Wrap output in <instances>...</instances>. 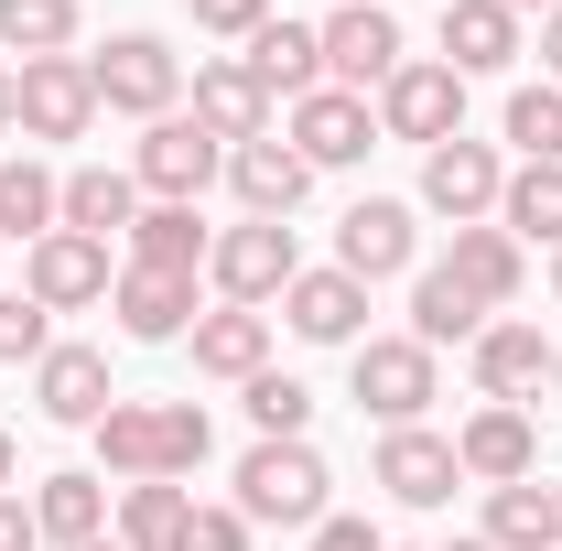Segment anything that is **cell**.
Masks as SVG:
<instances>
[{"label": "cell", "instance_id": "obj_1", "mask_svg": "<svg viewBox=\"0 0 562 551\" xmlns=\"http://www.w3.org/2000/svg\"><path fill=\"white\" fill-rule=\"evenodd\" d=\"M206 401H109V421H98V465L120 486L140 476H195L206 465Z\"/></svg>", "mask_w": 562, "mask_h": 551}, {"label": "cell", "instance_id": "obj_2", "mask_svg": "<svg viewBox=\"0 0 562 551\" xmlns=\"http://www.w3.org/2000/svg\"><path fill=\"white\" fill-rule=\"evenodd\" d=\"M325 454L314 443H249L238 454V519L249 530H314L325 519Z\"/></svg>", "mask_w": 562, "mask_h": 551}, {"label": "cell", "instance_id": "obj_3", "mask_svg": "<svg viewBox=\"0 0 562 551\" xmlns=\"http://www.w3.org/2000/svg\"><path fill=\"white\" fill-rule=\"evenodd\" d=\"M216 173H227V140L195 120V109H173V120H140V151H131V184L151 206H195Z\"/></svg>", "mask_w": 562, "mask_h": 551}, {"label": "cell", "instance_id": "obj_4", "mask_svg": "<svg viewBox=\"0 0 562 551\" xmlns=\"http://www.w3.org/2000/svg\"><path fill=\"white\" fill-rule=\"evenodd\" d=\"M87 87H98V109H120V120H173L184 55H173L162 33H109V44L87 55Z\"/></svg>", "mask_w": 562, "mask_h": 551}, {"label": "cell", "instance_id": "obj_5", "mask_svg": "<svg viewBox=\"0 0 562 551\" xmlns=\"http://www.w3.org/2000/svg\"><path fill=\"white\" fill-rule=\"evenodd\" d=\"M206 281L227 292V303H249V314H260V303H281V292L303 281V238H292L281 216H238V227L206 249Z\"/></svg>", "mask_w": 562, "mask_h": 551}, {"label": "cell", "instance_id": "obj_6", "mask_svg": "<svg viewBox=\"0 0 562 551\" xmlns=\"http://www.w3.org/2000/svg\"><path fill=\"white\" fill-rule=\"evenodd\" d=\"M11 131H22V140H87V131H98V87H87V55L11 66Z\"/></svg>", "mask_w": 562, "mask_h": 551}, {"label": "cell", "instance_id": "obj_7", "mask_svg": "<svg viewBox=\"0 0 562 551\" xmlns=\"http://www.w3.org/2000/svg\"><path fill=\"white\" fill-rule=\"evenodd\" d=\"M465 131V76L443 66V55H412V66L379 87V140H454Z\"/></svg>", "mask_w": 562, "mask_h": 551}, {"label": "cell", "instance_id": "obj_8", "mask_svg": "<svg viewBox=\"0 0 562 551\" xmlns=\"http://www.w3.org/2000/svg\"><path fill=\"white\" fill-rule=\"evenodd\" d=\"M347 357H357V368H347L357 412H379L390 432L432 412V346H422V336H368V346H347Z\"/></svg>", "mask_w": 562, "mask_h": 551}, {"label": "cell", "instance_id": "obj_9", "mask_svg": "<svg viewBox=\"0 0 562 551\" xmlns=\"http://www.w3.org/2000/svg\"><path fill=\"white\" fill-rule=\"evenodd\" d=\"M497 195H508V162H497L487 140H432V151H422V206L432 216H454V227H487L497 216Z\"/></svg>", "mask_w": 562, "mask_h": 551}, {"label": "cell", "instance_id": "obj_10", "mask_svg": "<svg viewBox=\"0 0 562 551\" xmlns=\"http://www.w3.org/2000/svg\"><path fill=\"white\" fill-rule=\"evenodd\" d=\"M401 66H412V44H401V22H390L379 0H347V11L325 22V87L368 98V87H390Z\"/></svg>", "mask_w": 562, "mask_h": 551}, {"label": "cell", "instance_id": "obj_11", "mask_svg": "<svg viewBox=\"0 0 562 551\" xmlns=\"http://www.w3.org/2000/svg\"><path fill=\"white\" fill-rule=\"evenodd\" d=\"M109 238H76V227H55V238H33L22 249V292L44 303V314H87V303H109Z\"/></svg>", "mask_w": 562, "mask_h": 551}, {"label": "cell", "instance_id": "obj_12", "mask_svg": "<svg viewBox=\"0 0 562 551\" xmlns=\"http://www.w3.org/2000/svg\"><path fill=\"white\" fill-rule=\"evenodd\" d=\"M454 465H465L476 486L541 476V421L519 412V401H476V412H465V432H454Z\"/></svg>", "mask_w": 562, "mask_h": 551}, {"label": "cell", "instance_id": "obj_13", "mask_svg": "<svg viewBox=\"0 0 562 551\" xmlns=\"http://www.w3.org/2000/svg\"><path fill=\"white\" fill-rule=\"evenodd\" d=\"M292 151L314 162V173H347L379 151V109L347 98V87H314V98H292Z\"/></svg>", "mask_w": 562, "mask_h": 551}, {"label": "cell", "instance_id": "obj_14", "mask_svg": "<svg viewBox=\"0 0 562 551\" xmlns=\"http://www.w3.org/2000/svg\"><path fill=\"white\" fill-rule=\"evenodd\" d=\"M412 249H422V227L401 195H357L347 216H336V271L347 281H390V271H412Z\"/></svg>", "mask_w": 562, "mask_h": 551}, {"label": "cell", "instance_id": "obj_15", "mask_svg": "<svg viewBox=\"0 0 562 551\" xmlns=\"http://www.w3.org/2000/svg\"><path fill=\"white\" fill-rule=\"evenodd\" d=\"M109 314L131 346H184L195 336V271H120L109 281Z\"/></svg>", "mask_w": 562, "mask_h": 551}, {"label": "cell", "instance_id": "obj_16", "mask_svg": "<svg viewBox=\"0 0 562 551\" xmlns=\"http://www.w3.org/2000/svg\"><path fill=\"white\" fill-rule=\"evenodd\" d=\"M33 401L44 421H66V432H98L109 421V346H44V368H33Z\"/></svg>", "mask_w": 562, "mask_h": 551}, {"label": "cell", "instance_id": "obj_17", "mask_svg": "<svg viewBox=\"0 0 562 551\" xmlns=\"http://www.w3.org/2000/svg\"><path fill=\"white\" fill-rule=\"evenodd\" d=\"M368 476L390 486L401 508H443V497L465 486V465H454V443H443V432L401 421V432H379V465H368Z\"/></svg>", "mask_w": 562, "mask_h": 551}, {"label": "cell", "instance_id": "obj_18", "mask_svg": "<svg viewBox=\"0 0 562 551\" xmlns=\"http://www.w3.org/2000/svg\"><path fill=\"white\" fill-rule=\"evenodd\" d=\"M281 325L303 346H368V281L347 271H303L292 292H281Z\"/></svg>", "mask_w": 562, "mask_h": 551}, {"label": "cell", "instance_id": "obj_19", "mask_svg": "<svg viewBox=\"0 0 562 551\" xmlns=\"http://www.w3.org/2000/svg\"><path fill=\"white\" fill-rule=\"evenodd\" d=\"M195 120H206L227 151H238V140H271V87L238 66V55H206V66H195Z\"/></svg>", "mask_w": 562, "mask_h": 551}, {"label": "cell", "instance_id": "obj_20", "mask_svg": "<svg viewBox=\"0 0 562 551\" xmlns=\"http://www.w3.org/2000/svg\"><path fill=\"white\" fill-rule=\"evenodd\" d=\"M227 184H238L249 216H281V227H292V206L314 195V162H303L292 140H238V151H227Z\"/></svg>", "mask_w": 562, "mask_h": 551}, {"label": "cell", "instance_id": "obj_21", "mask_svg": "<svg viewBox=\"0 0 562 551\" xmlns=\"http://www.w3.org/2000/svg\"><path fill=\"white\" fill-rule=\"evenodd\" d=\"M195 379H238V390H249V379H260V368H271V314H249V303H216V314H195Z\"/></svg>", "mask_w": 562, "mask_h": 551}, {"label": "cell", "instance_id": "obj_22", "mask_svg": "<svg viewBox=\"0 0 562 551\" xmlns=\"http://www.w3.org/2000/svg\"><path fill=\"white\" fill-rule=\"evenodd\" d=\"M443 66L454 76L519 66V11H508V0H443Z\"/></svg>", "mask_w": 562, "mask_h": 551}, {"label": "cell", "instance_id": "obj_23", "mask_svg": "<svg viewBox=\"0 0 562 551\" xmlns=\"http://www.w3.org/2000/svg\"><path fill=\"white\" fill-rule=\"evenodd\" d=\"M465 357H476V401H530V390L552 379V346H541V325H487Z\"/></svg>", "mask_w": 562, "mask_h": 551}, {"label": "cell", "instance_id": "obj_24", "mask_svg": "<svg viewBox=\"0 0 562 551\" xmlns=\"http://www.w3.org/2000/svg\"><path fill=\"white\" fill-rule=\"evenodd\" d=\"M238 66L260 76L271 98H314V87H325V33H314V22H260Z\"/></svg>", "mask_w": 562, "mask_h": 551}, {"label": "cell", "instance_id": "obj_25", "mask_svg": "<svg viewBox=\"0 0 562 551\" xmlns=\"http://www.w3.org/2000/svg\"><path fill=\"white\" fill-rule=\"evenodd\" d=\"M55 227H76V238H131V227H140V184L120 173V162H76Z\"/></svg>", "mask_w": 562, "mask_h": 551}, {"label": "cell", "instance_id": "obj_26", "mask_svg": "<svg viewBox=\"0 0 562 551\" xmlns=\"http://www.w3.org/2000/svg\"><path fill=\"white\" fill-rule=\"evenodd\" d=\"M443 271H454V281H465V292L497 314V303H519V281H530V249H519V238L487 216V227H454V260H443Z\"/></svg>", "mask_w": 562, "mask_h": 551}, {"label": "cell", "instance_id": "obj_27", "mask_svg": "<svg viewBox=\"0 0 562 551\" xmlns=\"http://www.w3.org/2000/svg\"><path fill=\"white\" fill-rule=\"evenodd\" d=\"M33 530H44V541L55 551H87V541H109V476H44L33 486Z\"/></svg>", "mask_w": 562, "mask_h": 551}, {"label": "cell", "instance_id": "obj_28", "mask_svg": "<svg viewBox=\"0 0 562 551\" xmlns=\"http://www.w3.org/2000/svg\"><path fill=\"white\" fill-rule=\"evenodd\" d=\"M487 325H497V314H487V303H476V292H465L454 271H443V260L412 281V336L432 346V357H443V346H476Z\"/></svg>", "mask_w": 562, "mask_h": 551}, {"label": "cell", "instance_id": "obj_29", "mask_svg": "<svg viewBox=\"0 0 562 551\" xmlns=\"http://www.w3.org/2000/svg\"><path fill=\"white\" fill-rule=\"evenodd\" d=\"M487 541L497 551H562V486H541V476L487 486Z\"/></svg>", "mask_w": 562, "mask_h": 551}, {"label": "cell", "instance_id": "obj_30", "mask_svg": "<svg viewBox=\"0 0 562 551\" xmlns=\"http://www.w3.org/2000/svg\"><path fill=\"white\" fill-rule=\"evenodd\" d=\"M55 216H66V173H44L33 151L22 162H0V238H55Z\"/></svg>", "mask_w": 562, "mask_h": 551}, {"label": "cell", "instance_id": "obj_31", "mask_svg": "<svg viewBox=\"0 0 562 551\" xmlns=\"http://www.w3.org/2000/svg\"><path fill=\"white\" fill-rule=\"evenodd\" d=\"M497 227H508L519 249H541V238L562 249V162H519L508 195H497Z\"/></svg>", "mask_w": 562, "mask_h": 551}, {"label": "cell", "instance_id": "obj_32", "mask_svg": "<svg viewBox=\"0 0 562 551\" xmlns=\"http://www.w3.org/2000/svg\"><path fill=\"white\" fill-rule=\"evenodd\" d=\"M184 476H140V486H120V551H173L184 541Z\"/></svg>", "mask_w": 562, "mask_h": 551}, {"label": "cell", "instance_id": "obj_33", "mask_svg": "<svg viewBox=\"0 0 562 551\" xmlns=\"http://www.w3.org/2000/svg\"><path fill=\"white\" fill-rule=\"evenodd\" d=\"M206 227H195V206H140L131 227V271H206Z\"/></svg>", "mask_w": 562, "mask_h": 551}, {"label": "cell", "instance_id": "obj_34", "mask_svg": "<svg viewBox=\"0 0 562 551\" xmlns=\"http://www.w3.org/2000/svg\"><path fill=\"white\" fill-rule=\"evenodd\" d=\"M0 44H11L22 66L76 55V0H0Z\"/></svg>", "mask_w": 562, "mask_h": 551}, {"label": "cell", "instance_id": "obj_35", "mask_svg": "<svg viewBox=\"0 0 562 551\" xmlns=\"http://www.w3.org/2000/svg\"><path fill=\"white\" fill-rule=\"evenodd\" d=\"M249 421H260V443H303L314 390H303V379H281V368H260V379H249Z\"/></svg>", "mask_w": 562, "mask_h": 551}, {"label": "cell", "instance_id": "obj_36", "mask_svg": "<svg viewBox=\"0 0 562 551\" xmlns=\"http://www.w3.org/2000/svg\"><path fill=\"white\" fill-rule=\"evenodd\" d=\"M508 140H519V162H562V87H519L508 98Z\"/></svg>", "mask_w": 562, "mask_h": 551}, {"label": "cell", "instance_id": "obj_37", "mask_svg": "<svg viewBox=\"0 0 562 551\" xmlns=\"http://www.w3.org/2000/svg\"><path fill=\"white\" fill-rule=\"evenodd\" d=\"M44 346H55L44 303L33 292H0V368H44Z\"/></svg>", "mask_w": 562, "mask_h": 551}, {"label": "cell", "instance_id": "obj_38", "mask_svg": "<svg viewBox=\"0 0 562 551\" xmlns=\"http://www.w3.org/2000/svg\"><path fill=\"white\" fill-rule=\"evenodd\" d=\"M173 551H249V519L238 508H184V541Z\"/></svg>", "mask_w": 562, "mask_h": 551}, {"label": "cell", "instance_id": "obj_39", "mask_svg": "<svg viewBox=\"0 0 562 551\" xmlns=\"http://www.w3.org/2000/svg\"><path fill=\"white\" fill-rule=\"evenodd\" d=\"M184 11H195V33H227V44H249L271 22V0H184Z\"/></svg>", "mask_w": 562, "mask_h": 551}, {"label": "cell", "instance_id": "obj_40", "mask_svg": "<svg viewBox=\"0 0 562 551\" xmlns=\"http://www.w3.org/2000/svg\"><path fill=\"white\" fill-rule=\"evenodd\" d=\"M314 551H390V541H379L368 519H336V508H325V519H314Z\"/></svg>", "mask_w": 562, "mask_h": 551}, {"label": "cell", "instance_id": "obj_41", "mask_svg": "<svg viewBox=\"0 0 562 551\" xmlns=\"http://www.w3.org/2000/svg\"><path fill=\"white\" fill-rule=\"evenodd\" d=\"M0 551H44V530H33V497H0Z\"/></svg>", "mask_w": 562, "mask_h": 551}, {"label": "cell", "instance_id": "obj_42", "mask_svg": "<svg viewBox=\"0 0 562 551\" xmlns=\"http://www.w3.org/2000/svg\"><path fill=\"white\" fill-rule=\"evenodd\" d=\"M541 76H552V87H562V11H552V22H541Z\"/></svg>", "mask_w": 562, "mask_h": 551}, {"label": "cell", "instance_id": "obj_43", "mask_svg": "<svg viewBox=\"0 0 562 551\" xmlns=\"http://www.w3.org/2000/svg\"><path fill=\"white\" fill-rule=\"evenodd\" d=\"M11 476H22V443H11V432H0V497H11Z\"/></svg>", "mask_w": 562, "mask_h": 551}, {"label": "cell", "instance_id": "obj_44", "mask_svg": "<svg viewBox=\"0 0 562 551\" xmlns=\"http://www.w3.org/2000/svg\"><path fill=\"white\" fill-rule=\"evenodd\" d=\"M0 131H11V66H0Z\"/></svg>", "mask_w": 562, "mask_h": 551}, {"label": "cell", "instance_id": "obj_45", "mask_svg": "<svg viewBox=\"0 0 562 551\" xmlns=\"http://www.w3.org/2000/svg\"><path fill=\"white\" fill-rule=\"evenodd\" d=\"M508 11H541V22H552V11H562V0H508Z\"/></svg>", "mask_w": 562, "mask_h": 551}, {"label": "cell", "instance_id": "obj_46", "mask_svg": "<svg viewBox=\"0 0 562 551\" xmlns=\"http://www.w3.org/2000/svg\"><path fill=\"white\" fill-rule=\"evenodd\" d=\"M443 551H497V541H487V530H476V541H443Z\"/></svg>", "mask_w": 562, "mask_h": 551}, {"label": "cell", "instance_id": "obj_47", "mask_svg": "<svg viewBox=\"0 0 562 551\" xmlns=\"http://www.w3.org/2000/svg\"><path fill=\"white\" fill-rule=\"evenodd\" d=\"M87 551H120V530H109V541H87Z\"/></svg>", "mask_w": 562, "mask_h": 551}, {"label": "cell", "instance_id": "obj_48", "mask_svg": "<svg viewBox=\"0 0 562 551\" xmlns=\"http://www.w3.org/2000/svg\"><path fill=\"white\" fill-rule=\"evenodd\" d=\"M552 390H562V346H552Z\"/></svg>", "mask_w": 562, "mask_h": 551}, {"label": "cell", "instance_id": "obj_49", "mask_svg": "<svg viewBox=\"0 0 562 551\" xmlns=\"http://www.w3.org/2000/svg\"><path fill=\"white\" fill-rule=\"evenodd\" d=\"M552 292H562V249H552Z\"/></svg>", "mask_w": 562, "mask_h": 551}]
</instances>
